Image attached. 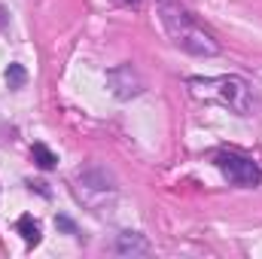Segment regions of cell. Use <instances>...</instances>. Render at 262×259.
Masks as SVG:
<instances>
[{"label": "cell", "mask_w": 262, "mask_h": 259, "mask_svg": "<svg viewBox=\"0 0 262 259\" xmlns=\"http://www.w3.org/2000/svg\"><path fill=\"white\" fill-rule=\"evenodd\" d=\"M125 3H134V6H137V3H140V0H125Z\"/></svg>", "instance_id": "30bf717a"}, {"label": "cell", "mask_w": 262, "mask_h": 259, "mask_svg": "<svg viewBox=\"0 0 262 259\" xmlns=\"http://www.w3.org/2000/svg\"><path fill=\"white\" fill-rule=\"evenodd\" d=\"M116 253L119 256H146L149 253V241L137 232H122L116 241Z\"/></svg>", "instance_id": "5b68a950"}, {"label": "cell", "mask_w": 262, "mask_h": 259, "mask_svg": "<svg viewBox=\"0 0 262 259\" xmlns=\"http://www.w3.org/2000/svg\"><path fill=\"white\" fill-rule=\"evenodd\" d=\"M25 79H28V73H25V67L21 64H9L6 67V82H9V89H21Z\"/></svg>", "instance_id": "ba28073f"}, {"label": "cell", "mask_w": 262, "mask_h": 259, "mask_svg": "<svg viewBox=\"0 0 262 259\" xmlns=\"http://www.w3.org/2000/svg\"><path fill=\"white\" fill-rule=\"evenodd\" d=\"M213 165L229 177V183L244 186V189L259 186V180H262V168L253 159L241 156V153H216V156H213Z\"/></svg>", "instance_id": "3957f363"}, {"label": "cell", "mask_w": 262, "mask_h": 259, "mask_svg": "<svg viewBox=\"0 0 262 259\" xmlns=\"http://www.w3.org/2000/svg\"><path fill=\"white\" fill-rule=\"evenodd\" d=\"M15 229H18V235L28 241V244H40V238H43V232H40V223L34 220V217H18V223H15Z\"/></svg>", "instance_id": "8992f818"}, {"label": "cell", "mask_w": 262, "mask_h": 259, "mask_svg": "<svg viewBox=\"0 0 262 259\" xmlns=\"http://www.w3.org/2000/svg\"><path fill=\"white\" fill-rule=\"evenodd\" d=\"M159 12H162V25H165L168 37H171L174 46H180L183 52L198 55V58H210V55L220 52V43H216L204 28H198L195 21H192L180 6H174L171 0H159Z\"/></svg>", "instance_id": "6da1fadb"}, {"label": "cell", "mask_w": 262, "mask_h": 259, "mask_svg": "<svg viewBox=\"0 0 262 259\" xmlns=\"http://www.w3.org/2000/svg\"><path fill=\"white\" fill-rule=\"evenodd\" d=\"M55 223H58V226H61V229H64V232H76V226H73V223H70V220H67V217H58V220H55Z\"/></svg>", "instance_id": "9c48e42d"}, {"label": "cell", "mask_w": 262, "mask_h": 259, "mask_svg": "<svg viewBox=\"0 0 262 259\" xmlns=\"http://www.w3.org/2000/svg\"><path fill=\"white\" fill-rule=\"evenodd\" d=\"M189 89L192 95L201 98V101H216L229 110H235L238 116H247L250 107H253V98H250V89L244 79L238 76H213V79H189Z\"/></svg>", "instance_id": "7a4b0ae2"}, {"label": "cell", "mask_w": 262, "mask_h": 259, "mask_svg": "<svg viewBox=\"0 0 262 259\" xmlns=\"http://www.w3.org/2000/svg\"><path fill=\"white\" fill-rule=\"evenodd\" d=\"M110 85H113V92H116V98H134L143 85H140V79H137V73L131 70L128 64L116 67V70H110Z\"/></svg>", "instance_id": "277c9868"}, {"label": "cell", "mask_w": 262, "mask_h": 259, "mask_svg": "<svg viewBox=\"0 0 262 259\" xmlns=\"http://www.w3.org/2000/svg\"><path fill=\"white\" fill-rule=\"evenodd\" d=\"M34 162L43 168V171H49V168H55V162H58V156L46 146V143H34Z\"/></svg>", "instance_id": "52a82bcc"}]
</instances>
